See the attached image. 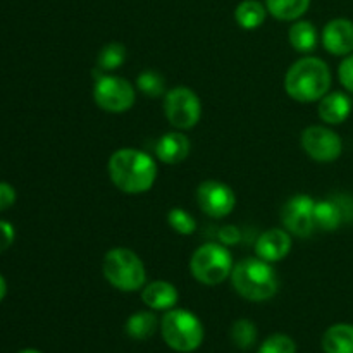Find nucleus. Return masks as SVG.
Segmentation results:
<instances>
[{"mask_svg": "<svg viewBox=\"0 0 353 353\" xmlns=\"http://www.w3.org/2000/svg\"><path fill=\"white\" fill-rule=\"evenodd\" d=\"M109 178L119 192L141 195L150 192L157 179V162L150 154L138 148H119L109 157Z\"/></svg>", "mask_w": 353, "mask_h": 353, "instance_id": "obj_1", "label": "nucleus"}, {"mask_svg": "<svg viewBox=\"0 0 353 353\" xmlns=\"http://www.w3.org/2000/svg\"><path fill=\"white\" fill-rule=\"evenodd\" d=\"M333 85L330 65L316 55H303L285 74V92L300 103L319 102Z\"/></svg>", "mask_w": 353, "mask_h": 353, "instance_id": "obj_2", "label": "nucleus"}, {"mask_svg": "<svg viewBox=\"0 0 353 353\" xmlns=\"http://www.w3.org/2000/svg\"><path fill=\"white\" fill-rule=\"evenodd\" d=\"M230 279L234 292L248 302H268L279 288L276 269L257 255L234 262Z\"/></svg>", "mask_w": 353, "mask_h": 353, "instance_id": "obj_3", "label": "nucleus"}, {"mask_svg": "<svg viewBox=\"0 0 353 353\" xmlns=\"http://www.w3.org/2000/svg\"><path fill=\"white\" fill-rule=\"evenodd\" d=\"M102 272L112 288L123 293L140 292L147 285V269L137 252L124 247H114L105 252Z\"/></svg>", "mask_w": 353, "mask_h": 353, "instance_id": "obj_4", "label": "nucleus"}, {"mask_svg": "<svg viewBox=\"0 0 353 353\" xmlns=\"http://www.w3.org/2000/svg\"><path fill=\"white\" fill-rule=\"evenodd\" d=\"M161 333L165 345L179 353L199 350L205 338L202 321L185 309L168 310L161 319Z\"/></svg>", "mask_w": 353, "mask_h": 353, "instance_id": "obj_5", "label": "nucleus"}, {"mask_svg": "<svg viewBox=\"0 0 353 353\" xmlns=\"http://www.w3.org/2000/svg\"><path fill=\"white\" fill-rule=\"evenodd\" d=\"M234 268L230 247L216 241L200 245L190 259V272L193 278L205 286H217L230 279Z\"/></svg>", "mask_w": 353, "mask_h": 353, "instance_id": "obj_6", "label": "nucleus"}, {"mask_svg": "<svg viewBox=\"0 0 353 353\" xmlns=\"http://www.w3.org/2000/svg\"><path fill=\"white\" fill-rule=\"evenodd\" d=\"M93 100L109 114H124L137 102V86L123 76L110 74V72H95L93 83Z\"/></svg>", "mask_w": 353, "mask_h": 353, "instance_id": "obj_7", "label": "nucleus"}, {"mask_svg": "<svg viewBox=\"0 0 353 353\" xmlns=\"http://www.w3.org/2000/svg\"><path fill=\"white\" fill-rule=\"evenodd\" d=\"M164 116L172 128L188 131L202 119V102L188 86H174L164 95Z\"/></svg>", "mask_w": 353, "mask_h": 353, "instance_id": "obj_8", "label": "nucleus"}, {"mask_svg": "<svg viewBox=\"0 0 353 353\" xmlns=\"http://www.w3.org/2000/svg\"><path fill=\"white\" fill-rule=\"evenodd\" d=\"M300 145L312 161L330 164L338 161L343 154V140L334 130L327 126H309L302 131Z\"/></svg>", "mask_w": 353, "mask_h": 353, "instance_id": "obj_9", "label": "nucleus"}, {"mask_svg": "<svg viewBox=\"0 0 353 353\" xmlns=\"http://www.w3.org/2000/svg\"><path fill=\"white\" fill-rule=\"evenodd\" d=\"M196 203L205 216L212 219H223L230 216L236 207V195L226 183L207 179L196 188Z\"/></svg>", "mask_w": 353, "mask_h": 353, "instance_id": "obj_10", "label": "nucleus"}, {"mask_svg": "<svg viewBox=\"0 0 353 353\" xmlns=\"http://www.w3.org/2000/svg\"><path fill=\"white\" fill-rule=\"evenodd\" d=\"M314 209H316V200L310 195H302L300 193V195L292 196L281 207L283 228L292 236L309 238L314 233V230H316Z\"/></svg>", "mask_w": 353, "mask_h": 353, "instance_id": "obj_11", "label": "nucleus"}, {"mask_svg": "<svg viewBox=\"0 0 353 353\" xmlns=\"http://www.w3.org/2000/svg\"><path fill=\"white\" fill-rule=\"evenodd\" d=\"M321 41L326 52L336 57H347L353 52V21L347 17L331 19L324 26Z\"/></svg>", "mask_w": 353, "mask_h": 353, "instance_id": "obj_12", "label": "nucleus"}, {"mask_svg": "<svg viewBox=\"0 0 353 353\" xmlns=\"http://www.w3.org/2000/svg\"><path fill=\"white\" fill-rule=\"evenodd\" d=\"M292 252V234L285 228H271L255 241V255L271 264L281 262Z\"/></svg>", "mask_w": 353, "mask_h": 353, "instance_id": "obj_13", "label": "nucleus"}, {"mask_svg": "<svg viewBox=\"0 0 353 353\" xmlns=\"http://www.w3.org/2000/svg\"><path fill=\"white\" fill-rule=\"evenodd\" d=\"M192 152V141L183 131H169L159 138L155 145V155L161 162L168 165L181 164L188 159Z\"/></svg>", "mask_w": 353, "mask_h": 353, "instance_id": "obj_14", "label": "nucleus"}, {"mask_svg": "<svg viewBox=\"0 0 353 353\" xmlns=\"http://www.w3.org/2000/svg\"><path fill=\"white\" fill-rule=\"evenodd\" d=\"M141 300H143V303L150 310L168 312V310L174 309L178 305L179 292L176 290V286L172 283L164 281V279H157V281L147 283L141 288Z\"/></svg>", "mask_w": 353, "mask_h": 353, "instance_id": "obj_15", "label": "nucleus"}, {"mask_svg": "<svg viewBox=\"0 0 353 353\" xmlns=\"http://www.w3.org/2000/svg\"><path fill=\"white\" fill-rule=\"evenodd\" d=\"M317 114L327 126H336L345 123L352 114V100L343 92H330L319 100Z\"/></svg>", "mask_w": 353, "mask_h": 353, "instance_id": "obj_16", "label": "nucleus"}, {"mask_svg": "<svg viewBox=\"0 0 353 353\" xmlns=\"http://www.w3.org/2000/svg\"><path fill=\"white\" fill-rule=\"evenodd\" d=\"M288 41L293 47V50H296L299 54L309 55L317 47V41H319L317 28L310 21H293V24L288 30Z\"/></svg>", "mask_w": 353, "mask_h": 353, "instance_id": "obj_17", "label": "nucleus"}, {"mask_svg": "<svg viewBox=\"0 0 353 353\" xmlns=\"http://www.w3.org/2000/svg\"><path fill=\"white\" fill-rule=\"evenodd\" d=\"M324 353H353V324L340 323L327 327L323 336Z\"/></svg>", "mask_w": 353, "mask_h": 353, "instance_id": "obj_18", "label": "nucleus"}, {"mask_svg": "<svg viewBox=\"0 0 353 353\" xmlns=\"http://www.w3.org/2000/svg\"><path fill=\"white\" fill-rule=\"evenodd\" d=\"M268 7L259 0H243L234 9V19L241 30L254 31L265 23L268 17Z\"/></svg>", "mask_w": 353, "mask_h": 353, "instance_id": "obj_19", "label": "nucleus"}, {"mask_svg": "<svg viewBox=\"0 0 353 353\" xmlns=\"http://www.w3.org/2000/svg\"><path fill=\"white\" fill-rule=\"evenodd\" d=\"M159 326H161V323L152 310H140V312H134L133 316L128 317L126 333L131 340L145 341L154 336Z\"/></svg>", "mask_w": 353, "mask_h": 353, "instance_id": "obj_20", "label": "nucleus"}, {"mask_svg": "<svg viewBox=\"0 0 353 353\" xmlns=\"http://www.w3.org/2000/svg\"><path fill=\"white\" fill-rule=\"evenodd\" d=\"M314 221H316V228L323 231H336L345 223L340 205H338L333 196L316 202Z\"/></svg>", "mask_w": 353, "mask_h": 353, "instance_id": "obj_21", "label": "nucleus"}, {"mask_svg": "<svg viewBox=\"0 0 353 353\" xmlns=\"http://www.w3.org/2000/svg\"><path fill=\"white\" fill-rule=\"evenodd\" d=\"M268 12L278 21H293L302 19L303 14L309 10L310 0H265Z\"/></svg>", "mask_w": 353, "mask_h": 353, "instance_id": "obj_22", "label": "nucleus"}, {"mask_svg": "<svg viewBox=\"0 0 353 353\" xmlns=\"http://www.w3.org/2000/svg\"><path fill=\"white\" fill-rule=\"evenodd\" d=\"M126 61V47L119 41H110L103 45L102 50L99 52L97 57V65L102 72H112L119 69Z\"/></svg>", "mask_w": 353, "mask_h": 353, "instance_id": "obj_23", "label": "nucleus"}, {"mask_svg": "<svg viewBox=\"0 0 353 353\" xmlns=\"http://www.w3.org/2000/svg\"><path fill=\"white\" fill-rule=\"evenodd\" d=\"M231 340L240 350H250L257 343V326L250 319H238L231 326Z\"/></svg>", "mask_w": 353, "mask_h": 353, "instance_id": "obj_24", "label": "nucleus"}, {"mask_svg": "<svg viewBox=\"0 0 353 353\" xmlns=\"http://www.w3.org/2000/svg\"><path fill=\"white\" fill-rule=\"evenodd\" d=\"M137 88L140 90L143 95L152 97V99H157V97L165 95V81L164 76L159 74L154 69H147V71H141L137 78Z\"/></svg>", "mask_w": 353, "mask_h": 353, "instance_id": "obj_25", "label": "nucleus"}, {"mask_svg": "<svg viewBox=\"0 0 353 353\" xmlns=\"http://www.w3.org/2000/svg\"><path fill=\"white\" fill-rule=\"evenodd\" d=\"M168 223L174 233L181 234V236H192L196 231V221L188 210L181 209V207H174L169 210Z\"/></svg>", "mask_w": 353, "mask_h": 353, "instance_id": "obj_26", "label": "nucleus"}, {"mask_svg": "<svg viewBox=\"0 0 353 353\" xmlns=\"http://www.w3.org/2000/svg\"><path fill=\"white\" fill-rule=\"evenodd\" d=\"M259 353H296V343L288 334L276 333L262 341Z\"/></svg>", "mask_w": 353, "mask_h": 353, "instance_id": "obj_27", "label": "nucleus"}, {"mask_svg": "<svg viewBox=\"0 0 353 353\" xmlns=\"http://www.w3.org/2000/svg\"><path fill=\"white\" fill-rule=\"evenodd\" d=\"M338 79L347 92L353 93V52L343 57L341 64L338 65Z\"/></svg>", "mask_w": 353, "mask_h": 353, "instance_id": "obj_28", "label": "nucleus"}, {"mask_svg": "<svg viewBox=\"0 0 353 353\" xmlns=\"http://www.w3.org/2000/svg\"><path fill=\"white\" fill-rule=\"evenodd\" d=\"M219 241L226 247H234L241 241V231L238 226H223L219 230V234H217Z\"/></svg>", "mask_w": 353, "mask_h": 353, "instance_id": "obj_29", "label": "nucleus"}, {"mask_svg": "<svg viewBox=\"0 0 353 353\" xmlns=\"http://www.w3.org/2000/svg\"><path fill=\"white\" fill-rule=\"evenodd\" d=\"M16 199L17 195L14 186L9 185V183L0 181V212H2V210L10 209V207L16 203Z\"/></svg>", "mask_w": 353, "mask_h": 353, "instance_id": "obj_30", "label": "nucleus"}, {"mask_svg": "<svg viewBox=\"0 0 353 353\" xmlns=\"http://www.w3.org/2000/svg\"><path fill=\"white\" fill-rule=\"evenodd\" d=\"M14 238H16V231H14L12 224L7 221H0V254L9 250L10 245L14 243Z\"/></svg>", "mask_w": 353, "mask_h": 353, "instance_id": "obj_31", "label": "nucleus"}, {"mask_svg": "<svg viewBox=\"0 0 353 353\" xmlns=\"http://www.w3.org/2000/svg\"><path fill=\"white\" fill-rule=\"evenodd\" d=\"M336 203L340 205L341 214H343L345 223H352L353 221V199L350 195H333Z\"/></svg>", "mask_w": 353, "mask_h": 353, "instance_id": "obj_32", "label": "nucleus"}, {"mask_svg": "<svg viewBox=\"0 0 353 353\" xmlns=\"http://www.w3.org/2000/svg\"><path fill=\"white\" fill-rule=\"evenodd\" d=\"M7 295V281L2 274H0V302L3 300V296Z\"/></svg>", "mask_w": 353, "mask_h": 353, "instance_id": "obj_33", "label": "nucleus"}, {"mask_svg": "<svg viewBox=\"0 0 353 353\" xmlns=\"http://www.w3.org/2000/svg\"><path fill=\"white\" fill-rule=\"evenodd\" d=\"M17 353H41V352L34 350V348H24V350H21V352H17Z\"/></svg>", "mask_w": 353, "mask_h": 353, "instance_id": "obj_34", "label": "nucleus"}]
</instances>
